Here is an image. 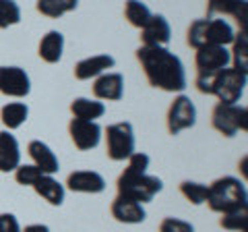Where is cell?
<instances>
[{
    "instance_id": "16",
    "label": "cell",
    "mask_w": 248,
    "mask_h": 232,
    "mask_svg": "<svg viewBox=\"0 0 248 232\" xmlns=\"http://www.w3.org/2000/svg\"><path fill=\"white\" fill-rule=\"evenodd\" d=\"M27 153H29V158L33 160V166L40 168L44 174H52L54 176L60 170V162L56 158V153L52 151V148H50L48 143L40 141V139H33V141H29Z\"/></svg>"
},
{
    "instance_id": "32",
    "label": "cell",
    "mask_w": 248,
    "mask_h": 232,
    "mask_svg": "<svg viewBox=\"0 0 248 232\" xmlns=\"http://www.w3.org/2000/svg\"><path fill=\"white\" fill-rule=\"evenodd\" d=\"M215 77L217 73H199L197 75V89L205 96H213V87H215Z\"/></svg>"
},
{
    "instance_id": "27",
    "label": "cell",
    "mask_w": 248,
    "mask_h": 232,
    "mask_svg": "<svg viewBox=\"0 0 248 232\" xmlns=\"http://www.w3.org/2000/svg\"><path fill=\"white\" fill-rule=\"evenodd\" d=\"M219 226L232 232H246L248 230V210L242 207V210H236V212L221 214Z\"/></svg>"
},
{
    "instance_id": "6",
    "label": "cell",
    "mask_w": 248,
    "mask_h": 232,
    "mask_svg": "<svg viewBox=\"0 0 248 232\" xmlns=\"http://www.w3.org/2000/svg\"><path fill=\"white\" fill-rule=\"evenodd\" d=\"M211 125L223 137H234L248 129V110L240 104H217L211 114Z\"/></svg>"
},
{
    "instance_id": "28",
    "label": "cell",
    "mask_w": 248,
    "mask_h": 232,
    "mask_svg": "<svg viewBox=\"0 0 248 232\" xmlns=\"http://www.w3.org/2000/svg\"><path fill=\"white\" fill-rule=\"evenodd\" d=\"M180 193L190 201L192 205H203L207 201V184L197 182V181H182L180 182Z\"/></svg>"
},
{
    "instance_id": "30",
    "label": "cell",
    "mask_w": 248,
    "mask_h": 232,
    "mask_svg": "<svg viewBox=\"0 0 248 232\" xmlns=\"http://www.w3.org/2000/svg\"><path fill=\"white\" fill-rule=\"evenodd\" d=\"M42 174H44L42 170L33 164H21L17 170H15V181L19 184H23V187H33L35 181L40 179Z\"/></svg>"
},
{
    "instance_id": "19",
    "label": "cell",
    "mask_w": 248,
    "mask_h": 232,
    "mask_svg": "<svg viewBox=\"0 0 248 232\" xmlns=\"http://www.w3.org/2000/svg\"><path fill=\"white\" fill-rule=\"evenodd\" d=\"M213 15H232L246 32V0H207V17Z\"/></svg>"
},
{
    "instance_id": "8",
    "label": "cell",
    "mask_w": 248,
    "mask_h": 232,
    "mask_svg": "<svg viewBox=\"0 0 248 232\" xmlns=\"http://www.w3.org/2000/svg\"><path fill=\"white\" fill-rule=\"evenodd\" d=\"M168 131L170 135H180L182 131L192 129L197 125V106L192 104L188 96H176L174 102L168 108Z\"/></svg>"
},
{
    "instance_id": "31",
    "label": "cell",
    "mask_w": 248,
    "mask_h": 232,
    "mask_svg": "<svg viewBox=\"0 0 248 232\" xmlns=\"http://www.w3.org/2000/svg\"><path fill=\"white\" fill-rule=\"evenodd\" d=\"M159 232H195V226L180 218H164L159 224Z\"/></svg>"
},
{
    "instance_id": "21",
    "label": "cell",
    "mask_w": 248,
    "mask_h": 232,
    "mask_svg": "<svg viewBox=\"0 0 248 232\" xmlns=\"http://www.w3.org/2000/svg\"><path fill=\"white\" fill-rule=\"evenodd\" d=\"M33 191H35L44 201H48V203L54 205V207H58V205L64 203L66 189H64V184H60L52 174H42L40 179L35 181Z\"/></svg>"
},
{
    "instance_id": "13",
    "label": "cell",
    "mask_w": 248,
    "mask_h": 232,
    "mask_svg": "<svg viewBox=\"0 0 248 232\" xmlns=\"http://www.w3.org/2000/svg\"><path fill=\"white\" fill-rule=\"evenodd\" d=\"M116 58L110 56V54H95V56L83 58L75 65V77L79 81H91L97 79L99 75L108 73L110 68H114Z\"/></svg>"
},
{
    "instance_id": "7",
    "label": "cell",
    "mask_w": 248,
    "mask_h": 232,
    "mask_svg": "<svg viewBox=\"0 0 248 232\" xmlns=\"http://www.w3.org/2000/svg\"><path fill=\"white\" fill-rule=\"evenodd\" d=\"M248 75L242 71H236L234 66H228L217 73L213 96H217L219 104H238L246 91Z\"/></svg>"
},
{
    "instance_id": "23",
    "label": "cell",
    "mask_w": 248,
    "mask_h": 232,
    "mask_svg": "<svg viewBox=\"0 0 248 232\" xmlns=\"http://www.w3.org/2000/svg\"><path fill=\"white\" fill-rule=\"evenodd\" d=\"M27 116H29V108L25 102H9L0 110V120L9 131L23 127L27 122Z\"/></svg>"
},
{
    "instance_id": "22",
    "label": "cell",
    "mask_w": 248,
    "mask_h": 232,
    "mask_svg": "<svg viewBox=\"0 0 248 232\" xmlns=\"http://www.w3.org/2000/svg\"><path fill=\"white\" fill-rule=\"evenodd\" d=\"M71 112L73 118L79 120H95L102 118L106 114V106L99 99H91V98H75L71 102Z\"/></svg>"
},
{
    "instance_id": "29",
    "label": "cell",
    "mask_w": 248,
    "mask_h": 232,
    "mask_svg": "<svg viewBox=\"0 0 248 232\" xmlns=\"http://www.w3.org/2000/svg\"><path fill=\"white\" fill-rule=\"evenodd\" d=\"M21 23V6L15 0H0V29Z\"/></svg>"
},
{
    "instance_id": "9",
    "label": "cell",
    "mask_w": 248,
    "mask_h": 232,
    "mask_svg": "<svg viewBox=\"0 0 248 232\" xmlns=\"http://www.w3.org/2000/svg\"><path fill=\"white\" fill-rule=\"evenodd\" d=\"M31 91V79L21 66H0V94L9 98H27Z\"/></svg>"
},
{
    "instance_id": "34",
    "label": "cell",
    "mask_w": 248,
    "mask_h": 232,
    "mask_svg": "<svg viewBox=\"0 0 248 232\" xmlns=\"http://www.w3.org/2000/svg\"><path fill=\"white\" fill-rule=\"evenodd\" d=\"M21 232H50V228L46 226V224H29V226H25Z\"/></svg>"
},
{
    "instance_id": "4",
    "label": "cell",
    "mask_w": 248,
    "mask_h": 232,
    "mask_svg": "<svg viewBox=\"0 0 248 232\" xmlns=\"http://www.w3.org/2000/svg\"><path fill=\"white\" fill-rule=\"evenodd\" d=\"M234 29L226 19H197L190 23L186 32V44L190 48H203V46H230L234 42Z\"/></svg>"
},
{
    "instance_id": "3",
    "label": "cell",
    "mask_w": 248,
    "mask_h": 232,
    "mask_svg": "<svg viewBox=\"0 0 248 232\" xmlns=\"http://www.w3.org/2000/svg\"><path fill=\"white\" fill-rule=\"evenodd\" d=\"M248 193L244 182L236 176H221V179L207 184V201L209 210L215 214H228L246 207Z\"/></svg>"
},
{
    "instance_id": "2",
    "label": "cell",
    "mask_w": 248,
    "mask_h": 232,
    "mask_svg": "<svg viewBox=\"0 0 248 232\" xmlns=\"http://www.w3.org/2000/svg\"><path fill=\"white\" fill-rule=\"evenodd\" d=\"M126 168L122 170V174L116 181V189H118V195L135 199L139 203H149V201L161 193L164 189V182L157 176L147 174L149 170V156L143 151H135L130 156Z\"/></svg>"
},
{
    "instance_id": "20",
    "label": "cell",
    "mask_w": 248,
    "mask_h": 232,
    "mask_svg": "<svg viewBox=\"0 0 248 232\" xmlns=\"http://www.w3.org/2000/svg\"><path fill=\"white\" fill-rule=\"evenodd\" d=\"M62 52H64V35L56 29L46 33L42 40H40V46H37V54L44 63L48 65H56L62 60Z\"/></svg>"
},
{
    "instance_id": "25",
    "label": "cell",
    "mask_w": 248,
    "mask_h": 232,
    "mask_svg": "<svg viewBox=\"0 0 248 232\" xmlns=\"http://www.w3.org/2000/svg\"><path fill=\"white\" fill-rule=\"evenodd\" d=\"M151 15L153 13L149 11V6L141 2V0H126L124 2V17L137 29H143L147 25V21L151 19Z\"/></svg>"
},
{
    "instance_id": "26",
    "label": "cell",
    "mask_w": 248,
    "mask_h": 232,
    "mask_svg": "<svg viewBox=\"0 0 248 232\" xmlns=\"http://www.w3.org/2000/svg\"><path fill=\"white\" fill-rule=\"evenodd\" d=\"M234 48H232V63H234L236 71H242L248 75V37L246 32H240L238 35H234Z\"/></svg>"
},
{
    "instance_id": "12",
    "label": "cell",
    "mask_w": 248,
    "mask_h": 232,
    "mask_svg": "<svg viewBox=\"0 0 248 232\" xmlns=\"http://www.w3.org/2000/svg\"><path fill=\"white\" fill-rule=\"evenodd\" d=\"M66 189L73 193H89V195H97V193L106 191V179L95 170H75L66 179Z\"/></svg>"
},
{
    "instance_id": "10",
    "label": "cell",
    "mask_w": 248,
    "mask_h": 232,
    "mask_svg": "<svg viewBox=\"0 0 248 232\" xmlns=\"http://www.w3.org/2000/svg\"><path fill=\"white\" fill-rule=\"evenodd\" d=\"M195 65L199 73H219L232 65V54L228 46H203L195 54Z\"/></svg>"
},
{
    "instance_id": "18",
    "label": "cell",
    "mask_w": 248,
    "mask_h": 232,
    "mask_svg": "<svg viewBox=\"0 0 248 232\" xmlns=\"http://www.w3.org/2000/svg\"><path fill=\"white\" fill-rule=\"evenodd\" d=\"M21 166V148L11 131H0V172H15Z\"/></svg>"
},
{
    "instance_id": "11",
    "label": "cell",
    "mask_w": 248,
    "mask_h": 232,
    "mask_svg": "<svg viewBox=\"0 0 248 232\" xmlns=\"http://www.w3.org/2000/svg\"><path fill=\"white\" fill-rule=\"evenodd\" d=\"M102 133L104 131L95 120L73 118L68 122V135H71L75 148L81 151H89L93 148H97L99 141H102Z\"/></svg>"
},
{
    "instance_id": "17",
    "label": "cell",
    "mask_w": 248,
    "mask_h": 232,
    "mask_svg": "<svg viewBox=\"0 0 248 232\" xmlns=\"http://www.w3.org/2000/svg\"><path fill=\"white\" fill-rule=\"evenodd\" d=\"M112 215H114V220H118L122 224H141L147 218V212L143 203L118 195L112 201Z\"/></svg>"
},
{
    "instance_id": "1",
    "label": "cell",
    "mask_w": 248,
    "mask_h": 232,
    "mask_svg": "<svg viewBox=\"0 0 248 232\" xmlns=\"http://www.w3.org/2000/svg\"><path fill=\"white\" fill-rule=\"evenodd\" d=\"M137 60L153 87L170 94H180L186 89V71L182 60L166 46H141L137 50Z\"/></svg>"
},
{
    "instance_id": "33",
    "label": "cell",
    "mask_w": 248,
    "mask_h": 232,
    "mask_svg": "<svg viewBox=\"0 0 248 232\" xmlns=\"http://www.w3.org/2000/svg\"><path fill=\"white\" fill-rule=\"evenodd\" d=\"M21 224L13 214H0V232H21Z\"/></svg>"
},
{
    "instance_id": "24",
    "label": "cell",
    "mask_w": 248,
    "mask_h": 232,
    "mask_svg": "<svg viewBox=\"0 0 248 232\" xmlns=\"http://www.w3.org/2000/svg\"><path fill=\"white\" fill-rule=\"evenodd\" d=\"M79 6V0H37L35 9L48 19H60L66 13H73Z\"/></svg>"
},
{
    "instance_id": "15",
    "label": "cell",
    "mask_w": 248,
    "mask_h": 232,
    "mask_svg": "<svg viewBox=\"0 0 248 232\" xmlns=\"http://www.w3.org/2000/svg\"><path fill=\"white\" fill-rule=\"evenodd\" d=\"M172 40V27L164 15H151L147 25L141 29V42L143 46H168Z\"/></svg>"
},
{
    "instance_id": "14",
    "label": "cell",
    "mask_w": 248,
    "mask_h": 232,
    "mask_svg": "<svg viewBox=\"0 0 248 232\" xmlns=\"http://www.w3.org/2000/svg\"><path fill=\"white\" fill-rule=\"evenodd\" d=\"M93 96L104 102H118L124 96V77L120 73H104L93 81Z\"/></svg>"
},
{
    "instance_id": "5",
    "label": "cell",
    "mask_w": 248,
    "mask_h": 232,
    "mask_svg": "<svg viewBox=\"0 0 248 232\" xmlns=\"http://www.w3.org/2000/svg\"><path fill=\"white\" fill-rule=\"evenodd\" d=\"M106 153L112 162H124L135 153V129L130 122H114V125H108Z\"/></svg>"
}]
</instances>
